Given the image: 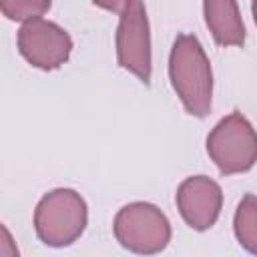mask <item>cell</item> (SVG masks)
I'll use <instances>...</instances> for the list:
<instances>
[{"label":"cell","mask_w":257,"mask_h":257,"mask_svg":"<svg viewBox=\"0 0 257 257\" xmlns=\"http://www.w3.org/2000/svg\"><path fill=\"white\" fill-rule=\"evenodd\" d=\"M169 80L191 116L205 118L213 106V70L195 34H177L169 54Z\"/></svg>","instance_id":"6da1fadb"},{"label":"cell","mask_w":257,"mask_h":257,"mask_svg":"<svg viewBox=\"0 0 257 257\" xmlns=\"http://www.w3.org/2000/svg\"><path fill=\"white\" fill-rule=\"evenodd\" d=\"M88 225V207L82 195L68 187H58L42 195L34 209V231L46 247L72 245Z\"/></svg>","instance_id":"7a4b0ae2"},{"label":"cell","mask_w":257,"mask_h":257,"mask_svg":"<svg viewBox=\"0 0 257 257\" xmlns=\"http://www.w3.org/2000/svg\"><path fill=\"white\" fill-rule=\"evenodd\" d=\"M112 233L126 251L135 255H157L167 249L173 229L167 215L157 205L135 201L116 211Z\"/></svg>","instance_id":"3957f363"},{"label":"cell","mask_w":257,"mask_h":257,"mask_svg":"<svg viewBox=\"0 0 257 257\" xmlns=\"http://www.w3.org/2000/svg\"><path fill=\"white\" fill-rule=\"evenodd\" d=\"M205 147L223 175L245 173L257 163V131L239 110L223 116L211 128Z\"/></svg>","instance_id":"277c9868"},{"label":"cell","mask_w":257,"mask_h":257,"mask_svg":"<svg viewBox=\"0 0 257 257\" xmlns=\"http://www.w3.org/2000/svg\"><path fill=\"white\" fill-rule=\"evenodd\" d=\"M116 62L120 68L133 72L143 84H151L153 56H151V28L143 2L128 0L120 4L118 26L114 34Z\"/></svg>","instance_id":"5b68a950"},{"label":"cell","mask_w":257,"mask_h":257,"mask_svg":"<svg viewBox=\"0 0 257 257\" xmlns=\"http://www.w3.org/2000/svg\"><path fill=\"white\" fill-rule=\"evenodd\" d=\"M16 46L22 58L34 68L56 70L70 58L72 38L56 22L34 18L20 26L16 34Z\"/></svg>","instance_id":"8992f818"},{"label":"cell","mask_w":257,"mask_h":257,"mask_svg":"<svg viewBox=\"0 0 257 257\" xmlns=\"http://www.w3.org/2000/svg\"><path fill=\"white\" fill-rule=\"evenodd\" d=\"M177 209L183 221L195 231L211 229L223 207V191L217 181L207 175H193L187 177L175 195Z\"/></svg>","instance_id":"52a82bcc"},{"label":"cell","mask_w":257,"mask_h":257,"mask_svg":"<svg viewBox=\"0 0 257 257\" xmlns=\"http://www.w3.org/2000/svg\"><path fill=\"white\" fill-rule=\"evenodd\" d=\"M205 24L219 46H243L245 24L239 4L233 0H207L203 2Z\"/></svg>","instance_id":"ba28073f"},{"label":"cell","mask_w":257,"mask_h":257,"mask_svg":"<svg viewBox=\"0 0 257 257\" xmlns=\"http://www.w3.org/2000/svg\"><path fill=\"white\" fill-rule=\"evenodd\" d=\"M233 233L237 243L251 255L257 257V197L247 193L233 215Z\"/></svg>","instance_id":"9c48e42d"},{"label":"cell","mask_w":257,"mask_h":257,"mask_svg":"<svg viewBox=\"0 0 257 257\" xmlns=\"http://www.w3.org/2000/svg\"><path fill=\"white\" fill-rule=\"evenodd\" d=\"M50 0H2L0 10L8 20L30 22L34 18H42L50 10Z\"/></svg>","instance_id":"30bf717a"},{"label":"cell","mask_w":257,"mask_h":257,"mask_svg":"<svg viewBox=\"0 0 257 257\" xmlns=\"http://www.w3.org/2000/svg\"><path fill=\"white\" fill-rule=\"evenodd\" d=\"M0 231H2L0 255H2V257H20V251H18V247H16V243H14V239H12L10 231H8V227H6V225H2V227H0Z\"/></svg>","instance_id":"8fae6325"},{"label":"cell","mask_w":257,"mask_h":257,"mask_svg":"<svg viewBox=\"0 0 257 257\" xmlns=\"http://www.w3.org/2000/svg\"><path fill=\"white\" fill-rule=\"evenodd\" d=\"M251 12H253V20H255V24H257V0L251 4Z\"/></svg>","instance_id":"7c38bea8"}]
</instances>
